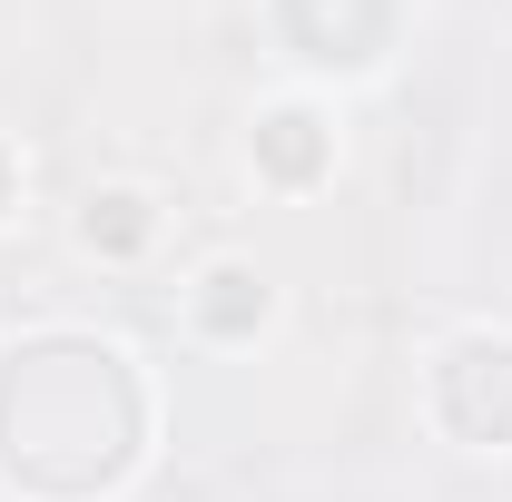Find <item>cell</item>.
<instances>
[{
	"label": "cell",
	"mask_w": 512,
	"mask_h": 502,
	"mask_svg": "<svg viewBox=\"0 0 512 502\" xmlns=\"http://www.w3.org/2000/svg\"><path fill=\"white\" fill-rule=\"evenodd\" d=\"M148 453V384L109 335H20L0 355V483L30 502H99Z\"/></svg>",
	"instance_id": "obj_1"
},
{
	"label": "cell",
	"mask_w": 512,
	"mask_h": 502,
	"mask_svg": "<svg viewBox=\"0 0 512 502\" xmlns=\"http://www.w3.org/2000/svg\"><path fill=\"white\" fill-rule=\"evenodd\" d=\"M424 404H434V424H444L453 443H473V453H503V443H512V335H493V325L453 335L444 355H434Z\"/></svg>",
	"instance_id": "obj_2"
},
{
	"label": "cell",
	"mask_w": 512,
	"mask_h": 502,
	"mask_svg": "<svg viewBox=\"0 0 512 502\" xmlns=\"http://www.w3.org/2000/svg\"><path fill=\"white\" fill-rule=\"evenodd\" d=\"M276 30L296 40L306 69H375L394 40V0H276Z\"/></svg>",
	"instance_id": "obj_3"
},
{
	"label": "cell",
	"mask_w": 512,
	"mask_h": 502,
	"mask_svg": "<svg viewBox=\"0 0 512 502\" xmlns=\"http://www.w3.org/2000/svg\"><path fill=\"white\" fill-rule=\"evenodd\" d=\"M256 168H266L276 188H316L325 168H335V128H325L306 99H276V109H256Z\"/></svg>",
	"instance_id": "obj_4"
},
{
	"label": "cell",
	"mask_w": 512,
	"mask_h": 502,
	"mask_svg": "<svg viewBox=\"0 0 512 502\" xmlns=\"http://www.w3.org/2000/svg\"><path fill=\"white\" fill-rule=\"evenodd\" d=\"M266 315H276V296H266V276L237 266V256H217V266L188 286V325L207 335V345H247Z\"/></svg>",
	"instance_id": "obj_5"
},
{
	"label": "cell",
	"mask_w": 512,
	"mask_h": 502,
	"mask_svg": "<svg viewBox=\"0 0 512 502\" xmlns=\"http://www.w3.org/2000/svg\"><path fill=\"white\" fill-rule=\"evenodd\" d=\"M148 237H158V207L138 188H89L79 197V247L89 256H138Z\"/></svg>",
	"instance_id": "obj_6"
},
{
	"label": "cell",
	"mask_w": 512,
	"mask_h": 502,
	"mask_svg": "<svg viewBox=\"0 0 512 502\" xmlns=\"http://www.w3.org/2000/svg\"><path fill=\"white\" fill-rule=\"evenodd\" d=\"M10 197H20V168H10V148H0V217H10Z\"/></svg>",
	"instance_id": "obj_7"
}]
</instances>
